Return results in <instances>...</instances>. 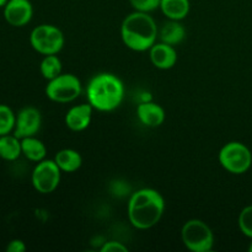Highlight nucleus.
Wrapping results in <instances>:
<instances>
[{"label": "nucleus", "mask_w": 252, "mask_h": 252, "mask_svg": "<svg viewBox=\"0 0 252 252\" xmlns=\"http://www.w3.org/2000/svg\"><path fill=\"white\" fill-rule=\"evenodd\" d=\"M164 212V197L154 189H138L128 201V219L139 230H147L157 225Z\"/></svg>", "instance_id": "nucleus-1"}, {"label": "nucleus", "mask_w": 252, "mask_h": 252, "mask_svg": "<svg viewBox=\"0 0 252 252\" xmlns=\"http://www.w3.org/2000/svg\"><path fill=\"white\" fill-rule=\"evenodd\" d=\"M121 37L127 48L135 52L149 51L159 37V27L149 12L133 11L121 25Z\"/></svg>", "instance_id": "nucleus-2"}, {"label": "nucleus", "mask_w": 252, "mask_h": 252, "mask_svg": "<svg viewBox=\"0 0 252 252\" xmlns=\"http://www.w3.org/2000/svg\"><path fill=\"white\" fill-rule=\"evenodd\" d=\"M86 96L94 110L111 112L122 103L125 98V85L115 74L98 73L89 81Z\"/></svg>", "instance_id": "nucleus-3"}, {"label": "nucleus", "mask_w": 252, "mask_h": 252, "mask_svg": "<svg viewBox=\"0 0 252 252\" xmlns=\"http://www.w3.org/2000/svg\"><path fill=\"white\" fill-rule=\"evenodd\" d=\"M184 245L192 252H209L214 246V235L207 223L199 219H191L181 229Z\"/></svg>", "instance_id": "nucleus-4"}, {"label": "nucleus", "mask_w": 252, "mask_h": 252, "mask_svg": "<svg viewBox=\"0 0 252 252\" xmlns=\"http://www.w3.org/2000/svg\"><path fill=\"white\" fill-rule=\"evenodd\" d=\"M219 164L234 175L245 174L252 165V153L244 143L229 142L220 149Z\"/></svg>", "instance_id": "nucleus-5"}, {"label": "nucleus", "mask_w": 252, "mask_h": 252, "mask_svg": "<svg viewBox=\"0 0 252 252\" xmlns=\"http://www.w3.org/2000/svg\"><path fill=\"white\" fill-rule=\"evenodd\" d=\"M30 43L42 56L58 54L64 47V34L54 25L42 24L34 27L30 34Z\"/></svg>", "instance_id": "nucleus-6"}, {"label": "nucleus", "mask_w": 252, "mask_h": 252, "mask_svg": "<svg viewBox=\"0 0 252 252\" xmlns=\"http://www.w3.org/2000/svg\"><path fill=\"white\" fill-rule=\"evenodd\" d=\"M83 91L80 79L70 73H62L48 81L46 96L53 102L69 103L75 101Z\"/></svg>", "instance_id": "nucleus-7"}, {"label": "nucleus", "mask_w": 252, "mask_h": 252, "mask_svg": "<svg viewBox=\"0 0 252 252\" xmlns=\"http://www.w3.org/2000/svg\"><path fill=\"white\" fill-rule=\"evenodd\" d=\"M62 170L53 160H42L36 162L31 175V182L33 189L38 193L48 194L57 189L61 184Z\"/></svg>", "instance_id": "nucleus-8"}, {"label": "nucleus", "mask_w": 252, "mask_h": 252, "mask_svg": "<svg viewBox=\"0 0 252 252\" xmlns=\"http://www.w3.org/2000/svg\"><path fill=\"white\" fill-rule=\"evenodd\" d=\"M42 126V115L38 108L26 106L16 113L14 134L20 139L33 137L39 132Z\"/></svg>", "instance_id": "nucleus-9"}, {"label": "nucleus", "mask_w": 252, "mask_h": 252, "mask_svg": "<svg viewBox=\"0 0 252 252\" xmlns=\"http://www.w3.org/2000/svg\"><path fill=\"white\" fill-rule=\"evenodd\" d=\"M4 19L14 27H24L33 16V6L30 0H9L4 7Z\"/></svg>", "instance_id": "nucleus-10"}, {"label": "nucleus", "mask_w": 252, "mask_h": 252, "mask_svg": "<svg viewBox=\"0 0 252 252\" xmlns=\"http://www.w3.org/2000/svg\"><path fill=\"white\" fill-rule=\"evenodd\" d=\"M93 106L90 103H81L68 110L64 117L65 126L73 132H83L90 126L93 120Z\"/></svg>", "instance_id": "nucleus-11"}, {"label": "nucleus", "mask_w": 252, "mask_h": 252, "mask_svg": "<svg viewBox=\"0 0 252 252\" xmlns=\"http://www.w3.org/2000/svg\"><path fill=\"white\" fill-rule=\"evenodd\" d=\"M149 58L155 68L167 70V69L174 68L176 64L177 52L174 46L160 41L149 49Z\"/></svg>", "instance_id": "nucleus-12"}, {"label": "nucleus", "mask_w": 252, "mask_h": 252, "mask_svg": "<svg viewBox=\"0 0 252 252\" xmlns=\"http://www.w3.org/2000/svg\"><path fill=\"white\" fill-rule=\"evenodd\" d=\"M137 117L145 127L157 128L164 123L166 113L159 103L154 101H143L137 107Z\"/></svg>", "instance_id": "nucleus-13"}, {"label": "nucleus", "mask_w": 252, "mask_h": 252, "mask_svg": "<svg viewBox=\"0 0 252 252\" xmlns=\"http://www.w3.org/2000/svg\"><path fill=\"white\" fill-rule=\"evenodd\" d=\"M185 37H186V29L181 24V21H177V20H169L159 30L160 41L171 44V46L181 43Z\"/></svg>", "instance_id": "nucleus-14"}, {"label": "nucleus", "mask_w": 252, "mask_h": 252, "mask_svg": "<svg viewBox=\"0 0 252 252\" xmlns=\"http://www.w3.org/2000/svg\"><path fill=\"white\" fill-rule=\"evenodd\" d=\"M54 161L62 170V172H71L78 171L83 165V157L79 152L74 149H62L54 157Z\"/></svg>", "instance_id": "nucleus-15"}, {"label": "nucleus", "mask_w": 252, "mask_h": 252, "mask_svg": "<svg viewBox=\"0 0 252 252\" xmlns=\"http://www.w3.org/2000/svg\"><path fill=\"white\" fill-rule=\"evenodd\" d=\"M21 149L22 155L26 158L27 160L33 162H39L42 160L46 159L47 155V148L42 140L33 137H27L21 139Z\"/></svg>", "instance_id": "nucleus-16"}, {"label": "nucleus", "mask_w": 252, "mask_h": 252, "mask_svg": "<svg viewBox=\"0 0 252 252\" xmlns=\"http://www.w3.org/2000/svg\"><path fill=\"white\" fill-rule=\"evenodd\" d=\"M159 7L169 20L181 21L189 15L191 4L189 0H161Z\"/></svg>", "instance_id": "nucleus-17"}, {"label": "nucleus", "mask_w": 252, "mask_h": 252, "mask_svg": "<svg viewBox=\"0 0 252 252\" xmlns=\"http://www.w3.org/2000/svg\"><path fill=\"white\" fill-rule=\"evenodd\" d=\"M22 155L21 139L14 133L0 137V158L6 161H15Z\"/></svg>", "instance_id": "nucleus-18"}, {"label": "nucleus", "mask_w": 252, "mask_h": 252, "mask_svg": "<svg viewBox=\"0 0 252 252\" xmlns=\"http://www.w3.org/2000/svg\"><path fill=\"white\" fill-rule=\"evenodd\" d=\"M62 61L57 54H48L44 56L39 64V71L46 80H52L62 74Z\"/></svg>", "instance_id": "nucleus-19"}, {"label": "nucleus", "mask_w": 252, "mask_h": 252, "mask_svg": "<svg viewBox=\"0 0 252 252\" xmlns=\"http://www.w3.org/2000/svg\"><path fill=\"white\" fill-rule=\"evenodd\" d=\"M16 113L7 105L0 103V137L5 134L14 133Z\"/></svg>", "instance_id": "nucleus-20"}, {"label": "nucleus", "mask_w": 252, "mask_h": 252, "mask_svg": "<svg viewBox=\"0 0 252 252\" xmlns=\"http://www.w3.org/2000/svg\"><path fill=\"white\" fill-rule=\"evenodd\" d=\"M239 229L248 238L252 239V204L246 206L239 214Z\"/></svg>", "instance_id": "nucleus-21"}, {"label": "nucleus", "mask_w": 252, "mask_h": 252, "mask_svg": "<svg viewBox=\"0 0 252 252\" xmlns=\"http://www.w3.org/2000/svg\"><path fill=\"white\" fill-rule=\"evenodd\" d=\"M161 0H129L130 5L135 11L152 12L160 6Z\"/></svg>", "instance_id": "nucleus-22"}, {"label": "nucleus", "mask_w": 252, "mask_h": 252, "mask_svg": "<svg viewBox=\"0 0 252 252\" xmlns=\"http://www.w3.org/2000/svg\"><path fill=\"white\" fill-rule=\"evenodd\" d=\"M101 252H128V248L120 241L111 240L103 244Z\"/></svg>", "instance_id": "nucleus-23"}, {"label": "nucleus", "mask_w": 252, "mask_h": 252, "mask_svg": "<svg viewBox=\"0 0 252 252\" xmlns=\"http://www.w3.org/2000/svg\"><path fill=\"white\" fill-rule=\"evenodd\" d=\"M26 251V245L20 239H14L10 241L6 246V252H25Z\"/></svg>", "instance_id": "nucleus-24"}, {"label": "nucleus", "mask_w": 252, "mask_h": 252, "mask_svg": "<svg viewBox=\"0 0 252 252\" xmlns=\"http://www.w3.org/2000/svg\"><path fill=\"white\" fill-rule=\"evenodd\" d=\"M7 1H9V0H0V9H2V7L6 5Z\"/></svg>", "instance_id": "nucleus-25"}, {"label": "nucleus", "mask_w": 252, "mask_h": 252, "mask_svg": "<svg viewBox=\"0 0 252 252\" xmlns=\"http://www.w3.org/2000/svg\"><path fill=\"white\" fill-rule=\"evenodd\" d=\"M249 251H250V252H252V241H251L250 246H249Z\"/></svg>", "instance_id": "nucleus-26"}]
</instances>
